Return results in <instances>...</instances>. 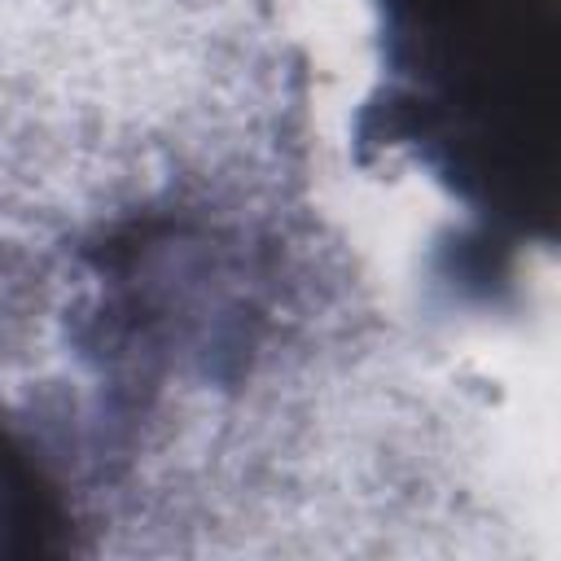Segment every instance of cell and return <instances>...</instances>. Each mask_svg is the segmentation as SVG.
<instances>
[{"label":"cell","mask_w":561,"mask_h":561,"mask_svg":"<svg viewBox=\"0 0 561 561\" xmlns=\"http://www.w3.org/2000/svg\"><path fill=\"white\" fill-rule=\"evenodd\" d=\"M408 44L416 101L447 127L456 162L522 188L530 149L552 136L548 0H412Z\"/></svg>","instance_id":"cell-1"},{"label":"cell","mask_w":561,"mask_h":561,"mask_svg":"<svg viewBox=\"0 0 561 561\" xmlns=\"http://www.w3.org/2000/svg\"><path fill=\"white\" fill-rule=\"evenodd\" d=\"M61 513L35 465L0 434V557H31L53 548Z\"/></svg>","instance_id":"cell-2"}]
</instances>
